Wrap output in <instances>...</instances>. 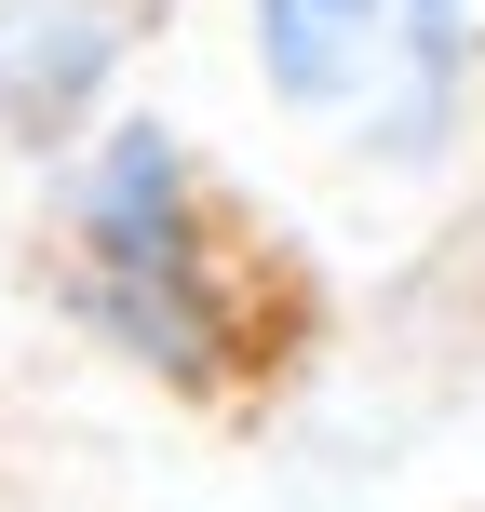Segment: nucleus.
<instances>
[{
    "instance_id": "obj_3",
    "label": "nucleus",
    "mask_w": 485,
    "mask_h": 512,
    "mask_svg": "<svg viewBox=\"0 0 485 512\" xmlns=\"http://www.w3.org/2000/svg\"><path fill=\"white\" fill-rule=\"evenodd\" d=\"M122 54H135L122 0H0V135L41 162L95 135L122 108Z\"/></svg>"
},
{
    "instance_id": "obj_2",
    "label": "nucleus",
    "mask_w": 485,
    "mask_h": 512,
    "mask_svg": "<svg viewBox=\"0 0 485 512\" xmlns=\"http://www.w3.org/2000/svg\"><path fill=\"white\" fill-rule=\"evenodd\" d=\"M256 108L337 176H445L485 108L472 0H230Z\"/></svg>"
},
{
    "instance_id": "obj_1",
    "label": "nucleus",
    "mask_w": 485,
    "mask_h": 512,
    "mask_svg": "<svg viewBox=\"0 0 485 512\" xmlns=\"http://www.w3.org/2000/svg\"><path fill=\"white\" fill-rule=\"evenodd\" d=\"M27 283L95 364L189 418H270L337 324L324 256L162 108H108L54 149Z\"/></svg>"
}]
</instances>
